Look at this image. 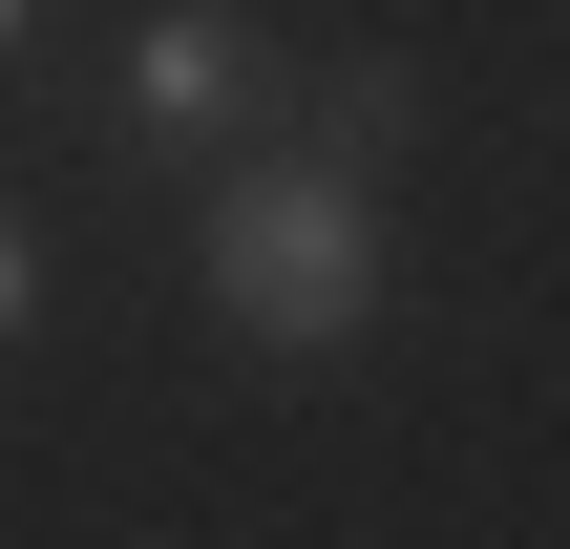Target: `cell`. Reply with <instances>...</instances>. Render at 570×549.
Returning a JSON list of instances; mask_svg holds the SVG:
<instances>
[{"instance_id":"7a4b0ae2","label":"cell","mask_w":570,"mask_h":549,"mask_svg":"<svg viewBox=\"0 0 570 549\" xmlns=\"http://www.w3.org/2000/svg\"><path fill=\"white\" fill-rule=\"evenodd\" d=\"M233 85H254V21H212V0H190V21H148V42H127V106H148V127H212V106H233Z\"/></svg>"},{"instance_id":"3957f363","label":"cell","mask_w":570,"mask_h":549,"mask_svg":"<svg viewBox=\"0 0 570 549\" xmlns=\"http://www.w3.org/2000/svg\"><path fill=\"white\" fill-rule=\"evenodd\" d=\"M21 296H42V275H21V233H0V339H21Z\"/></svg>"},{"instance_id":"6da1fadb","label":"cell","mask_w":570,"mask_h":549,"mask_svg":"<svg viewBox=\"0 0 570 549\" xmlns=\"http://www.w3.org/2000/svg\"><path fill=\"white\" fill-rule=\"evenodd\" d=\"M212 317H233L254 360H338V339L381 317V212H360V169H233V190H212Z\"/></svg>"}]
</instances>
